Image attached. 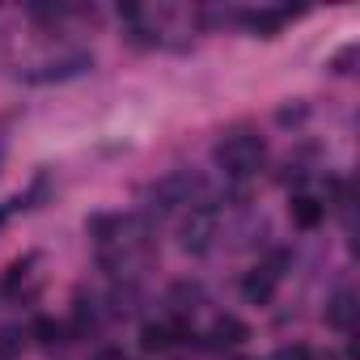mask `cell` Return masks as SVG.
Wrapping results in <instances>:
<instances>
[{"instance_id":"cell-4","label":"cell","mask_w":360,"mask_h":360,"mask_svg":"<svg viewBox=\"0 0 360 360\" xmlns=\"http://www.w3.org/2000/svg\"><path fill=\"white\" fill-rule=\"evenodd\" d=\"M94 68V60L89 56H72V60H60V64H47V68H39V72H26V81H68V77H81V72H89Z\"/></svg>"},{"instance_id":"cell-10","label":"cell","mask_w":360,"mask_h":360,"mask_svg":"<svg viewBox=\"0 0 360 360\" xmlns=\"http://www.w3.org/2000/svg\"><path fill=\"white\" fill-rule=\"evenodd\" d=\"M30 339L43 343V347H56V343H64V322H56V318H34V322H30Z\"/></svg>"},{"instance_id":"cell-7","label":"cell","mask_w":360,"mask_h":360,"mask_svg":"<svg viewBox=\"0 0 360 360\" xmlns=\"http://www.w3.org/2000/svg\"><path fill=\"white\" fill-rule=\"evenodd\" d=\"M208 339H212L208 347H238V343L250 339V330H246V322H238V318H217Z\"/></svg>"},{"instance_id":"cell-6","label":"cell","mask_w":360,"mask_h":360,"mask_svg":"<svg viewBox=\"0 0 360 360\" xmlns=\"http://www.w3.org/2000/svg\"><path fill=\"white\" fill-rule=\"evenodd\" d=\"M288 217H292V225H301V229H318L322 217H326V204L314 200V195H297V200L288 204Z\"/></svg>"},{"instance_id":"cell-5","label":"cell","mask_w":360,"mask_h":360,"mask_svg":"<svg viewBox=\"0 0 360 360\" xmlns=\"http://www.w3.org/2000/svg\"><path fill=\"white\" fill-rule=\"evenodd\" d=\"M276 284H280V276H271L267 267H255V271L246 276V284H242V297H246L250 305H267L271 292H276Z\"/></svg>"},{"instance_id":"cell-12","label":"cell","mask_w":360,"mask_h":360,"mask_svg":"<svg viewBox=\"0 0 360 360\" xmlns=\"http://www.w3.org/2000/svg\"><path fill=\"white\" fill-rule=\"evenodd\" d=\"M30 263H34V259H18V263L9 267V276H5V288H18V284L26 280V271H30Z\"/></svg>"},{"instance_id":"cell-15","label":"cell","mask_w":360,"mask_h":360,"mask_svg":"<svg viewBox=\"0 0 360 360\" xmlns=\"http://www.w3.org/2000/svg\"><path fill=\"white\" fill-rule=\"evenodd\" d=\"M13 208H18V200H13V204H5V208H0V225L9 221V212H13Z\"/></svg>"},{"instance_id":"cell-11","label":"cell","mask_w":360,"mask_h":360,"mask_svg":"<svg viewBox=\"0 0 360 360\" xmlns=\"http://www.w3.org/2000/svg\"><path fill=\"white\" fill-rule=\"evenodd\" d=\"M26 339H30V330H22V326H5V330H0V360L22 356V352H26Z\"/></svg>"},{"instance_id":"cell-3","label":"cell","mask_w":360,"mask_h":360,"mask_svg":"<svg viewBox=\"0 0 360 360\" xmlns=\"http://www.w3.org/2000/svg\"><path fill=\"white\" fill-rule=\"evenodd\" d=\"M212 233H217V204H208V200L191 204V217L183 225V246L200 255V250L212 246Z\"/></svg>"},{"instance_id":"cell-9","label":"cell","mask_w":360,"mask_h":360,"mask_svg":"<svg viewBox=\"0 0 360 360\" xmlns=\"http://www.w3.org/2000/svg\"><path fill=\"white\" fill-rule=\"evenodd\" d=\"M326 322L335 330H352V322H356V297L352 292H335V301L326 305Z\"/></svg>"},{"instance_id":"cell-1","label":"cell","mask_w":360,"mask_h":360,"mask_svg":"<svg viewBox=\"0 0 360 360\" xmlns=\"http://www.w3.org/2000/svg\"><path fill=\"white\" fill-rule=\"evenodd\" d=\"M263 153H267L263 136L250 131V127H238V131H229V136L217 144V165H221L229 178H250V174L263 165Z\"/></svg>"},{"instance_id":"cell-2","label":"cell","mask_w":360,"mask_h":360,"mask_svg":"<svg viewBox=\"0 0 360 360\" xmlns=\"http://www.w3.org/2000/svg\"><path fill=\"white\" fill-rule=\"evenodd\" d=\"M200 195H204V178L191 174V169H183V174L161 178V183L153 187V208L157 212H169L178 204H200Z\"/></svg>"},{"instance_id":"cell-8","label":"cell","mask_w":360,"mask_h":360,"mask_svg":"<svg viewBox=\"0 0 360 360\" xmlns=\"http://www.w3.org/2000/svg\"><path fill=\"white\" fill-rule=\"evenodd\" d=\"M288 18H292L288 9H271V13H267V9H255V13H242V22H246L250 30H259L263 39H271V34H276Z\"/></svg>"},{"instance_id":"cell-13","label":"cell","mask_w":360,"mask_h":360,"mask_svg":"<svg viewBox=\"0 0 360 360\" xmlns=\"http://www.w3.org/2000/svg\"><path fill=\"white\" fill-rule=\"evenodd\" d=\"M271 360H314V352H309V347H284V352H276Z\"/></svg>"},{"instance_id":"cell-14","label":"cell","mask_w":360,"mask_h":360,"mask_svg":"<svg viewBox=\"0 0 360 360\" xmlns=\"http://www.w3.org/2000/svg\"><path fill=\"white\" fill-rule=\"evenodd\" d=\"M94 360H127V356H123V347H102Z\"/></svg>"}]
</instances>
